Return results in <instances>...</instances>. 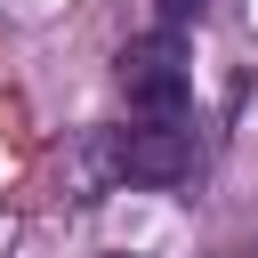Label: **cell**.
Listing matches in <instances>:
<instances>
[{
    "label": "cell",
    "mask_w": 258,
    "mask_h": 258,
    "mask_svg": "<svg viewBox=\"0 0 258 258\" xmlns=\"http://www.w3.org/2000/svg\"><path fill=\"white\" fill-rule=\"evenodd\" d=\"M113 177H129V185H177V177H194V129L177 113H153L145 129H121L113 137Z\"/></svg>",
    "instance_id": "cell-1"
},
{
    "label": "cell",
    "mask_w": 258,
    "mask_h": 258,
    "mask_svg": "<svg viewBox=\"0 0 258 258\" xmlns=\"http://www.w3.org/2000/svg\"><path fill=\"white\" fill-rule=\"evenodd\" d=\"M202 8H210V0H161V32H185V24H202Z\"/></svg>",
    "instance_id": "cell-3"
},
{
    "label": "cell",
    "mask_w": 258,
    "mask_h": 258,
    "mask_svg": "<svg viewBox=\"0 0 258 258\" xmlns=\"http://www.w3.org/2000/svg\"><path fill=\"white\" fill-rule=\"evenodd\" d=\"M121 89H129V105H137V113H185V89H194V73H185V48H177V32L129 40V48H121Z\"/></svg>",
    "instance_id": "cell-2"
}]
</instances>
